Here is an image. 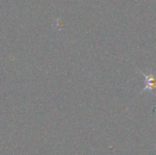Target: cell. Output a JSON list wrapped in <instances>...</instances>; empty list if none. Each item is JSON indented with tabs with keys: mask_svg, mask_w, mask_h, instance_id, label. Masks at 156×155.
Returning <instances> with one entry per match:
<instances>
[{
	"mask_svg": "<svg viewBox=\"0 0 156 155\" xmlns=\"http://www.w3.org/2000/svg\"><path fill=\"white\" fill-rule=\"evenodd\" d=\"M138 72H140L145 79V86L144 88L142 90V91L140 92V94H142L143 92H145V91H154L156 90V75L153 74V73H150V74H146L141 70H138Z\"/></svg>",
	"mask_w": 156,
	"mask_h": 155,
	"instance_id": "6da1fadb",
	"label": "cell"
}]
</instances>
